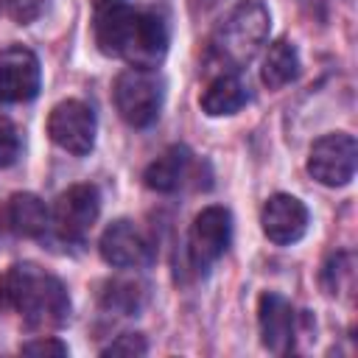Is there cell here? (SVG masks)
I'll return each mask as SVG.
<instances>
[{
  "label": "cell",
  "mask_w": 358,
  "mask_h": 358,
  "mask_svg": "<svg viewBox=\"0 0 358 358\" xmlns=\"http://www.w3.org/2000/svg\"><path fill=\"white\" fill-rule=\"evenodd\" d=\"M171 42L165 6H131L129 0H98L95 45L101 53L129 62L131 67L154 70Z\"/></svg>",
  "instance_id": "cell-1"
},
{
  "label": "cell",
  "mask_w": 358,
  "mask_h": 358,
  "mask_svg": "<svg viewBox=\"0 0 358 358\" xmlns=\"http://www.w3.org/2000/svg\"><path fill=\"white\" fill-rule=\"evenodd\" d=\"M0 302L17 310L31 327H59L70 316L64 282L34 263H14L6 268L0 277Z\"/></svg>",
  "instance_id": "cell-2"
},
{
  "label": "cell",
  "mask_w": 358,
  "mask_h": 358,
  "mask_svg": "<svg viewBox=\"0 0 358 358\" xmlns=\"http://www.w3.org/2000/svg\"><path fill=\"white\" fill-rule=\"evenodd\" d=\"M271 28V14L263 0H241L215 28L210 39V53L218 64L243 70L266 45Z\"/></svg>",
  "instance_id": "cell-3"
},
{
  "label": "cell",
  "mask_w": 358,
  "mask_h": 358,
  "mask_svg": "<svg viewBox=\"0 0 358 358\" xmlns=\"http://www.w3.org/2000/svg\"><path fill=\"white\" fill-rule=\"evenodd\" d=\"M162 98H165V81L157 70L129 67L115 78L112 87V101L117 115L134 129H145L159 117Z\"/></svg>",
  "instance_id": "cell-4"
},
{
  "label": "cell",
  "mask_w": 358,
  "mask_h": 358,
  "mask_svg": "<svg viewBox=\"0 0 358 358\" xmlns=\"http://www.w3.org/2000/svg\"><path fill=\"white\" fill-rule=\"evenodd\" d=\"M358 143L347 131H333L319 137L308 154V173L327 187H344L355 176Z\"/></svg>",
  "instance_id": "cell-5"
},
{
  "label": "cell",
  "mask_w": 358,
  "mask_h": 358,
  "mask_svg": "<svg viewBox=\"0 0 358 358\" xmlns=\"http://www.w3.org/2000/svg\"><path fill=\"white\" fill-rule=\"evenodd\" d=\"M232 241V213L221 204H210L204 207L187 232V257L190 266L204 274L229 246Z\"/></svg>",
  "instance_id": "cell-6"
},
{
  "label": "cell",
  "mask_w": 358,
  "mask_h": 358,
  "mask_svg": "<svg viewBox=\"0 0 358 358\" xmlns=\"http://www.w3.org/2000/svg\"><path fill=\"white\" fill-rule=\"evenodd\" d=\"M95 131H98L95 112L90 103H84L78 98L59 101L48 115V137L59 148H64L76 157H87L92 151Z\"/></svg>",
  "instance_id": "cell-7"
},
{
  "label": "cell",
  "mask_w": 358,
  "mask_h": 358,
  "mask_svg": "<svg viewBox=\"0 0 358 358\" xmlns=\"http://www.w3.org/2000/svg\"><path fill=\"white\" fill-rule=\"evenodd\" d=\"M101 213V193L95 185H73L67 187L50 213V224L64 241H81Z\"/></svg>",
  "instance_id": "cell-8"
},
{
  "label": "cell",
  "mask_w": 358,
  "mask_h": 358,
  "mask_svg": "<svg viewBox=\"0 0 358 358\" xmlns=\"http://www.w3.org/2000/svg\"><path fill=\"white\" fill-rule=\"evenodd\" d=\"M42 84L39 59L22 45L0 50V103H22L36 98Z\"/></svg>",
  "instance_id": "cell-9"
},
{
  "label": "cell",
  "mask_w": 358,
  "mask_h": 358,
  "mask_svg": "<svg viewBox=\"0 0 358 358\" xmlns=\"http://www.w3.org/2000/svg\"><path fill=\"white\" fill-rule=\"evenodd\" d=\"M98 252L112 268H143L154 260L151 241L126 218H117L103 229Z\"/></svg>",
  "instance_id": "cell-10"
},
{
  "label": "cell",
  "mask_w": 358,
  "mask_h": 358,
  "mask_svg": "<svg viewBox=\"0 0 358 358\" xmlns=\"http://www.w3.org/2000/svg\"><path fill=\"white\" fill-rule=\"evenodd\" d=\"M260 227L263 235L277 246L296 243L308 232V207L291 193H274L260 210Z\"/></svg>",
  "instance_id": "cell-11"
},
{
  "label": "cell",
  "mask_w": 358,
  "mask_h": 358,
  "mask_svg": "<svg viewBox=\"0 0 358 358\" xmlns=\"http://www.w3.org/2000/svg\"><path fill=\"white\" fill-rule=\"evenodd\" d=\"M294 308L282 294L266 291L257 299V324H260V341L271 352H288L294 341Z\"/></svg>",
  "instance_id": "cell-12"
},
{
  "label": "cell",
  "mask_w": 358,
  "mask_h": 358,
  "mask_svg": "<svg viewBox=\"0 0 358 358\" xmlns=\"http://www.w3.org/2000/svg\"><path fill=\"white\" fill-rule=\"evenodd\" d=\"M0 221L17 238H42L50 227V210L36 193H14L0 207Z\"/></svg>",
  "instance_id": "cell-13"
},
{
  "label": "cell",
  "mask_w": 358,
  "mask_h": 358,
  "mask_svg": "<svg viewBox=\"0 0 358 358\" xmlns=\"http://www.w3.org/2000/svg\"><path fill=\"white\" fill-rule=\"evenodd\" d=\"M190 159H193V154H190L187 145H171L168 151H162L145 168V173H143L145 187H151L157 193H173V190H179V185L187 176Z\"/></svg>",
  "instance_id": "cell-14"
},
{
  "label": "cell",
  "mask_w": 358,
  "mask_h": 358,
  "mask_svg": "<svg viewBox=\"0 0 358 358\" xmlns=\"http://www.w3.org/2000/svg\"><path fill=\"white\" fill-rule=\"evenodd\" d=\"M246 101H249L246 84H243L238 76H232V73H224V76L213 78V81L207 84V90L201 92V98H199L201 109H204L210 117L235 115Z\"/></svg>",
  "instance_id": "cell-15"
},
{
  "label": "cell",
  "mask_w": 358,
  "mask_h": 358,
  "mask_svg": "<svg viewBox=\"0 0 358 358\" xmlns=\"http://www.w3.org/2000/svg\"><path fill=\"white\" fill-rule=\"evenodd\" d=\"M299 50L294 42L288 39H277L268 45L266 50V59H263V70H260V78L268 90H280L291 81H296L299 76Z\"/></svg>",
  "instance_id": "cell-16"
},
{
  "label": "cell",
  "mask_w": 358,
  "mask_h": 358,
  "mask_svg": "<svg viewBox=\"0 0 358 358\" xmlns=\"http://www.w3.org/2000/svg\"><path fill=\"white\" fill-rule=\"evenodd\" d=\"M145 302V285L137 280H109L101 291V305L123 313V316H134Z\"/></svg>",
  "instance_id": "cell-17"
},
{
  "label": "cell",
  "mask_w": 358,
  "mask_h": 358,
  "mask_svg": "<svg viewBox=\"0 0 358 358\" xmlns=\"http://www.w3.org/2000/svg\"><path fill=\"white\" fill-rule=\"evenodd\" d=\"M20 148H22V140H20L17 126L6 115H0V168L14 165L20 157Z\"/></svg>",
  "instance_id": "cell-18"
},
{
  "label": "cell",
  "mask_w": 358,
  "mask_h": 358,
  "mask_svg": "<svg viewBox=\"0 0 358 358\" xmlns=\"http://www.w3.org/2000/svg\"><path fill=\"white\" fill-rule=\"evenodd\" d=\"M0 8L14 22L28 25V22H34L45 11V0H0Z\"/></svg>",
  "instance_id": "cell-19"
},
{
  "label": "cell",
  "mask_w": 358,
  "mask_h": 358,
  "mask_svg": "<svg viewBox=\"0 0 358 358\" xmlns=\"http://www.w3.org/2000/svg\"><path fill=\"white\" fill-rule=\"evenodd\" d=\"M145 352H148V344H145V338L140 333H123L112 344H106L101 350V355H129V358L145 355Z\"/></svg>",
  "instance_id": "cell-20"
},
{
  "label": "cell",
  "mask_w": 358,
  "mask_h": 358,
  "mask_svg": "<svg viewBox=\"0 0 358 358\" xmlns=\"http://www.w3.org/2000/svg\"><path fill=\"white\" fill-rule=\"evenodd\" d=\"M22 355H67V344H62L59 338H34V341H25L20 347Z\"/></svg>",
  "instance_id": "cell-21"
}]
</instances>
